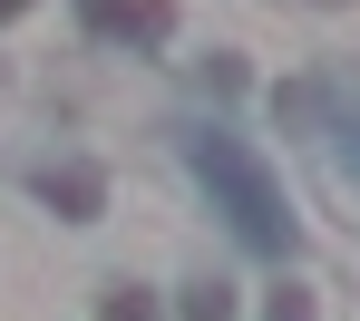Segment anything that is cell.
<instances>
[{
  "mask_svg": "<svg viewBox=\"0 0 360 321\" xmlns=\"http://www.w3.org/2000/svg\"><path fill=\"white\" fill-rule=\"evenodd\" d=\"M185 166H195V185L214 195V214L234 224L253 254H292V204H283V185H273V166L243 146V136L224 127H195L185 136Z\"/></svg>",
  "mask_w": 360,
  "mask_h": 321,
  "instance_id": "1",
  "label": "cell"
},
{
  "mask_svg": "<svg viewBox=\"0 0 360 321\" xmlns=\"http://www.w3.org/2000/svg\"><path fill=\"white\" fill-rule=\"evenodd\" d=\"M108 30H166V0H88Z\"/></svg>",
  "mask_w": 360,
  "mask_h": 321,
  "instance_id": "2",
  "label": "cell"
},
{
  "mask_svg": "<svg viewBox=\"0 0 360 321\" xmlns=\"http://www.w3.org/2000/svg\"><path fill=\"white\" fill-rule=\"evenodd\" d=\"M49 204H98V176H49Z\"/></svg>",
  "mask_w": 360,
  "mask_h": 321,
  "instance_id": "3",
  "label": "cell"
},
{
  "mask_svg": "<svg viewBox=\"0 0 360 321\" xmlns=\"http://www.w3.org/2000/svg\"><path fill=\"white\" fill-rule=\"evenodd\" d=\"M351 166H360V117H351Z\"/></svg>",
  "mask_w": 360,
  "mask_h": 321,
  "instance_id": "4",
  "label": "cell"
},
{
  "mask_svg": "<svg viewBox=\"0 0 360 321\" xmlns=\"http://www.w3.org/2000/svg\"><path fill=\"white\" fill-rule=\"evenodd\" d=\"M10 10H30V0H0V20H10Z\"/></svg>",
  "mask_w": 360,
  "mask_h": 321,
  "instance_id": "5",
  "label": "cell"
}]
</instances>
